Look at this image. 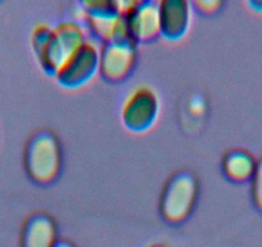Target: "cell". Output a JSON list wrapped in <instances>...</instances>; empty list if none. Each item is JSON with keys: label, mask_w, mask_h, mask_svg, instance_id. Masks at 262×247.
<instances>
[{"label": "cell", "mask_w": 262, "mask_h": 247, "mask_svg": "<svg viewBox=\"0 0 262 247\" xmlns=\"http://www.w3.org/2000/svg\"><path fill=\"white\" fill-rule=\"evenodd\" d=\"M137 60V43L130 35L115 37L100 48L99 72L105 80L118 83L126 79Z\"/></svg>", "instance_id": "obj_6"}, {"label": "cell", "mask_w": 262, "mask_h": 247, "mask_svg": "<svg viewBox=\"0 0 262 247\" xmlns=\"http://www.w3.org/2000/svg\"><path fill=\"white\" fill-rule=\"evenodd\" d=\"M24 163L26 173L34 181L49 184L60 171V146L54 134L48 130L34 133L25 146Z\"/></svg>", "instance_id": "obj_1"}, {"label": "cell", "mask_w": 262, "mask_h": 247, "mask_svg": "<svg viewBox=\"0 0 262 247\" xmlns=\"http://www.w3.org/2000/svg\"><path fill=\"white\" fill-rule=\"evenodd\" d=\"M149 247H163V246H149Z\"/></svg>", "instance_id": "obj_16"}, {"label": "cell", "mask_w": 262, "mask_h": 247, "mask_svg": "<svg viewBox=\"0 0 262 247\" xmlns=\"http://www.w3.org/2000/svg\"><path fill=\"white\" fill-rule=\"evenodd\" d=\"M81 6L90 30L102 43L128 35L123 17L126 4L97 0L84 2Z\"/></svg>", "instance_id": "obj_5"}, {"label": "cell", "mask_w": 262, "mask_h": 247, "mask_svg": "<svg viewBox=\"0 0 262 247\" xmlns=\"http://www.w3.org/2000/svg\"><path fill=\"white\" fill-rule=\"evenodd\" d=\"M86 40L84 29L77 22H62L50 30L44 47L36 53L37 59L47 74L55 76Z\"/></svg>", "instance_id": "obj_2"}, {"label": "cell", "mask_w": 262, "mask_h": 247, "mask_svg": "<svg viewBox=\"0 0 262 247\" xmlns=\"http://www.w3.org/2000/svg\"><path fill=\"white\" fill-rule=\"evenodd\" d=\"M198 195L195 176L180 171L170 178L161 197V214L170 223H180L193 210Z\"/></svg>", "instance_id": "obj_3"}, {"label": "cell", "mask_w": 262, "mask_h": 247, "mask_svg": "<svg viewBox=\"0 0 262 247\" xmlns=\"http://www.w3.org/2000/svg\"><path fill=\"white\" fill-rule=\"evenodd\" d=\"M55 224L45 214H34L26 219L21 233V247H53L57 241Z\"/></svg>", "instance_id": "obj_10"}, {"label": "cell", "mask_w": 262, "mask_h": 247, "mask_svg": "<svg viewBox=\"0 0 262 247\" xmlns=\"http://www.w3.org/2000/svg\"><path fill=\"white\" fill-rule=\"evenodd\" d=\"M196 6L202 9V12H207V13H212L216 9L220 7V3L219 2H198Z\"/></svg>", "instance_id": "obj_13"}, {"label": "cell", "mask_w": 262, "mask_h": 247, "mask_svg": "<svg viewBox=\"0 0 262 247\" xmlns=\"http://www.w3.org/2000/svg\"><path fill=\"white\" fill-rule=\"evenodd\" d=\"M125 24L135 43H149L161 35L160 2L138 0L126 3Z\"/></svg>", "instance_id": "obj_8"}, {"label": "cell", "mask_w": 262, "mask_h": 247, "mask_svg": "<svg viewBox=\"0 0 262 247\" xmlns=\"http://www.w3.org/2000/svg\"><path fill=\"white\" fill-rule=\"evenodd\" d=\"M256 165L257 162L253 156L248 151L241 148L226 153L223 161L224 173L231 181L235 183H246L252 180Z\"/></svg>", "instance_id": "obj_11"}, {"label": "cell", "mask_w": 262, "mask_h": 247, "mask_svg": "<svg viewBox=\"0 0 262 247\" xmlns=\"http://www.w3.org/2000/svg\"><path fill=\"white\" fill-rule=\"evenodd\" d=\"M252 196L254 205L262 211V158L257 162L256 170L252 176Z\"/></svg>", "instance_id": "obj_12"}, {"label": "cell", "mask_w": 262, "mask_h": 247, "mask_svg": "<svg viewBox=\"0 0 262 247\" xmlns=\"http://www.w3.org/2000/svg\"><path fill=\"white\" fill-rule=\"evenodd\" d=\"M100 49L94 42L86 40L57 72L62 87L76 89L84 87L99 72Z\"/></svg>", "instance_id": "obj_7"}, {"label": "cell", "mask_w": 262, "mask_h": 247, "mask_svg": "<svg viewBox=\"0 0 262 247\" xmlns=\"http://www.w3.org/2000/svg\"><path fill=\"white\" fill-rule=\"evenodd\" d=\"M160 115V99L149 87H138L126 97L121 110L122 122L128 130L143 133L149 130Z\"/></svg>", "instance_id": "obj_4"}, {"label": "cell", "mask_w": 262, "mask_h": 247, "mask_svg": "<svg viewBox=\"0 0 262 247\" xmlns=\"http://www.w3.org/2000/svg\"><path fill=\"white\" fill-rule=\"evenodd\" d=\"M191 25L190 4L184 0L160 2L161 36L178 42L188 34Z\"/></svg>", "instance_id": "obj_9"}, {"label": "cell", "mask_w": 262, "mask_h": 247, "mask_svg": "<svg viewBox=\"0 0 262 247\" xmlns=\"http://www.w3.org/2000/svg\"><path fill=\"white\" fill-rule=\"evenodd\" d=\"M249 6L252 7L253 9H256V12H262V2H251Z\"/></svg>", "instance_id": "obj_15"}, {"label": "cell", "mask_w": 262, "mask_h": 247, "mask_svg": "<svg viewBox=\"0 0 262 247\" xmlns=\"http://www.w3.org/2000/svg\"><path fill=\"white\" fill-rule=\"evenodd\" d=\"M53 247H75L71 242L66 241V239H57Z\"/></svg>", "instance_id": "obj_14"}]
</instances>
